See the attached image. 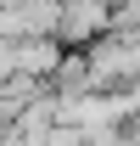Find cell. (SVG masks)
<instances>
[{"label": "cell", "mask_w": 140, "mask_h": 146, "mask_svg": "<svg viewBox=\"0 0 140 146\" xmlns=\"http://www.w3.org/2000/svg\"><path fill=\"white\" fill-rule=\"evenodd\" d=\"M101 34H112V0H56L51 39L62 51H84Z\"/></svg>", "instance_id": "6da1fadb"}, {"label": "cell", "mask_w": 140, "mask_h": 146, "mask_svg": "<svg viewBox=\"0 0 140 146\" xmlns=\"http://www.w3.org/2000/svg\"><path fill=\"white\" fill-rule=\"evenodd\" d=\"M56 62H62V45H56L51 34H28V39H11V73H22V79H51Z\"/></svg>", "instance_id": "7a4b0ae2"}, {"label": "cell", "mask_w": 140, "mask_h": 146, "mask_svg": "<svg viewBox=\"0 0 140 146\" xmlns=\"http://www.w3.org/2000/svg\"><path fill=\"white\" fill-rule=\"evenodd\" d=\"M45 90H51L56 101H79V96L95 90V84H90V62H84V51H62L56 73L45 79Z\"/></svg>", "instance_id": "3957f363"}, {"label": "cell", "mask_w": 140, "mask_h": 146, "mask_svg": "<svg viewBox=\"0 0 140 146\" xmlns=\"http://www.w3.org/2000/svg\"><path fill=\"white\" fill-rule=\"evenodd\" d=\"M22 146H79V129L51 124V129H34V135H22Z\"/></svg>", "instance_id": "277c9868"}, {"label": "cell", "mask_w": 140, "mask_h": 146, "mask_svg": "<svg viewBox=\"0 0 140 146\" xmlns=\"http://www.w3.org/2000/svg\"><path fill=\"white\" fill-rule=\"evenodd\" d=\"M79 146H129V129L123 124H106V129H84Z\"/></svg>", "instance_id": "5b68a950"}, {"label": "cell", "mask_w": 140, "mask_h": 146, "mask_svg": "<svg viewBox=\"0 0 140 146\" xmlns=\"http://www.w3.org/2000/svg\"><path fill=\"white\" fill-rule=\"evenodd\" d=\"M123 129H129V146H140V124H123Z\"/></svg>", "instance_id": "8992f818"}, {"label": "cell", "mask_w": 140, "mask_h": 146, "mask_svg": "<svg viewBox=\"0 0 140 146\" xmlns=\"http://www.w3.org/2000/svg\"><path fill=\"white\" fill-rule=\"evenodd\" d=\"M0 6H11V0H0Z\"/></svg>", "instance_id": "52a82bcc"}]
</instances>
